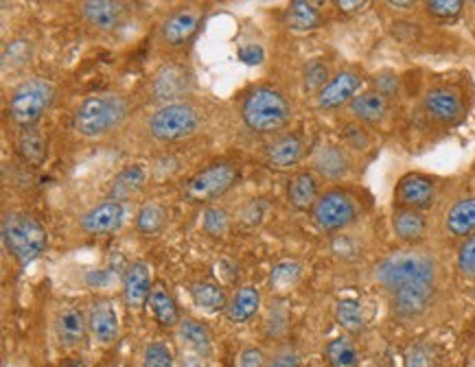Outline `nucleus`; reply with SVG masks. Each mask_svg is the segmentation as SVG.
Returning a JSON list of instances; mask_svg holds the SVG:
<instances>
[{"mask_svg": "<svg viewBox=\"0 0 475 367\" xmlns=\"http://www.w3.org/2000/svg\"><path fill=\"white\" fill-rule=\"evenodd\" d=\"M436 260L423 249H399L381 259L375 278L388 293L405 287L436 285Z\"/></svg>", "mask_w": 475, "mask_h": 367, "instance_id": "obj_1", "label": "nucleus"}, {"mask_svg": "<svg viewBox=\"0 0 475 367\" xmlns=\"http://www.w3.org/2000/svg\"><path fill=\"white\" fill-rule=\"evenodd\" d=\"M129 114L128 99L117 92H101L83 99L77 105L72 127L83 138H103L109 131L121 127Z\"/></svg>", "mask_w": 475, "mask_h": 367, "instance_id": "obj_2", "label": "nucleus"}, {"mask_svg": "<svg viewBox=\"0 0 475 367\" xmlns=\"http://www.w3.org/2000/svg\"><path fill=\"white\" fill-rule=\"evenodd\" d=\"M3 243L20 267H27L44 254L49 236L31 214L7 212L3 217Z\"/></svg>", "mask_w": 475, "mask_h": 367, "instance_id": "obj_3", "label": "nucleus"}, {"mask_svg": "<svg viewBox=\"0 0 475 367\" xmlns=\"http://www.w3.org/2000/svg\"><path fill=\"white\" fill-rule=\"evenodd\" d=\"M242 118L257 134H274L290 123L291 105L274 88H254L252 92L245 94Z\"/></svg>", "mask_w": 475, "mask_h": 367, "instance_id": "obj_4", "label": "nucleus"}, {"mask_svg": "<svg viewBox=\"0 0 475 367\" xmlns=\"http://www.w3.org/2000/svg\"><path fill=\"white\" fill-rule=\"evenodd\" d=\"M55 83L44 77H29L20 81L9 97L7 112L15 125L29 129L55 101Z\"/></svg>", "mask_w": 475, "mask_h": 367, "instance_id": "obj_5", "label": "nucleus"}, {"mask_svg": "<svg viewBox=\"0 0 475 367\" xmlns=\"http://www.w3.org/2000/svg\"><path fill=\"white\" fill-rule=\"evenodd\" d=\"M200 127V112L193 103H165L147 120L151 138L158 143H177L193 136Z\"/></svg>", "mask_w": 475, "mask_h": 367, "instance_id": "obj_6", "label": "nucleus"}, {"mask_svg": "<svg viewBox=\"0 0 475 367\" xmlns=\"http://www.w3.org/2000/svg\"><path fill=\"white\" fill-rule=\"evenodd\" d=\"M237 166L228 165V162H217V165H211L200 173H195V175L186 182L185 197L189 199L191 203L213 202V199L226 195L234 184H237Z\"/></svg>", "mask_w": 475, "mask_h": 367, "instance_id": "obj_7", "label": "nucleus"}, {"mask_svg": "<svg viewBox=\"0 0 475 367\" xmlns=\"http://www.w3.org/2000/svg\"><path fill=\"white\" fill-rule=\"evenodd\" d=\"M357 217L353 197L344 191H327L320 195L318 203L313 206V221L325 232H337L351 225Z\"/></svg>", "mask_w": 475, "mask_h": 367, "instance_id": "obj_8", "label": "nucleus"}, {"mask_svg": "<svg viewBox=\"0 0 475 367\" xmlns=\"http://www.w3.org/2000/svg\"><path fill=\"white\" fill-rule=\"evenodd\" d=\"M193 86L191 72L186 66L165 64L156 71L151 79V92L156 99L166 103H180L182 97H186Z\"/></svg>", "mask_w": 475, "mask_h": 367, "instance_id": "obj_9", "label": "nucleus"}, {"mask_svg": "<svg viewBox=\"0 0 475 367\" xmlns=\"http://www.w3.org/2000/svg\"><path fill=\"white\" fill-rule=\"evenodd\" d=\"M394 199L399 203V208H410L423 212V210L434 206L436 184L430 177L419 175V173H410V175L401 177V182L396 184Z\"/></svg>", "mask_w": 475, "mask_h": 367, "instance_id": "obj_10", "label": "nucleus"}, {"mask_svg": "<svg viewBox=\"0 0 475 367\" xmlns=\"http://www.w3.org/2000/svg\"><path fill=\"white\" fill-rule=\"evenodd\" d=\"M202 20V9L195 5H186V7L176 9L174 14L166 15L163 26H160V35L169 46H182L197 33Z\"/></svg>", "mask_w": 475, "mask_h": 367, "instance_id": "obj_11", "label": "nucleus"}, {"mask_svg": "<svg viewBox=\"0 0 475 367\" xmlns=\"http://www.w3.org/2000/svg\"><path fill=\"white\" fill-rule=\"evenodd\" d=\"M423 108H425L427 117L442 125L458 123L464 114L461 94L447 86L430 88L423 97Z\"/></svg>", "mask_w": 475, "mask_h": 367, "instance_id": "obj_12", "label": "nucleus"}, {"mask_svg": "<svg viewBox=\"0 0 475 367\" xmlns=\"http://www.w3.org/2000/svg\"><path fill=\"white\" fill-rule=\"evenodd\" d=\"M359 86H362V77L355 71H339L337 75L331 77V81L316 94V103L320 109H336L342 108L344 103H351L357 97Z\"/></svg>", "mask_w": 475, "mask_h": 367, "instance_id": "obj_13", "label": "nucleus"}, {"mask_svg": "<svg viewBox=\"0 0 475 367\" xmlns=\"http://www.w3.org/2000/svg\"><path fill=\"white\" fill-rule=\"evenodd\" d=\"M151 288H154V285H151V269L147 262H143V260L132 262L123 276L125 306L132 308V311L143 308L145 304L149 302Z\"/></svg>", "mask_w": 475, "mask_h": 367, "instance_id": "obj_14", "label": "nucleus"}, {"mask_svg": "<svg viewBox=\"0 0 475 367\" xmlns=\"http://www.w3.org/2000/svg\"><path fill=\"white\" fill-rule=\"evenodd\" d=\"M123 217V203L117 202V199H106V202L97 203L95 208L88 210L80 219V225L86 234H109L121 228Z\"/></svg>", "mask_w": 475, "mask_h": 367, "instance_id": "obj_15", "label": "nucleus"}, {"mask_svg": "<svg viewBox=\"0 0 475 367\" xmlns=\"http://www.w3.org/2000/svg\"><path fill=\"white\" fill-rule=\"evenodd\" d=\"M434 300V285H419V287H405L399 291L390 293V304L396 317L401 319H414L419 317L432 306Z\"/></svg>", "mask_w": 475, "mask_h": 367, "instance_id": "obj_16", "label": "nucleus"}, {"mask_svg": "<svg viewBox=\"0 0 475 367\" xmlns=\"http://www.w3.org/2000/svg\"><path fill=\"white\" fill-rule=\"evenodd\" d=\"M81 15L88 24L99 31H117L125 20V5L114 0H88L81 3Z\"/></svg>", "mask_w": 475, "mask_h": 367, "instance_id": "obj_17", "label": "nucleus"}, {"mask_svg": "<svg viewBox=\"0 0 475 367\" xmlns=\"http://www.w3.org/2000/svg\"><path fill=\"white\" fill-rule=\"evenodd\" d=\"M88 330L99 343L109 345L119 337V315L109 300H97L88 313Z\"/></svg>", "mask_w": 475, "mask_h": 367, "instance_id": "obj_18", "label": "nucleus"}, {"mask_svg": "<svg viewBox=\"0 0 475 367\" xmlns=\"http://www.w3.org/2000/svg\"><path fill=\"white\" fill-rule=\"evenodd\" d=\"M88 330V317L81 308L64 306L55 317V334L64 348H75L80 345Z\"/></svg>", "mask_w": 475, "mask_h": 367, "instance_id": "obj_19", "label": "nucleus"}, {"mask_svg": "<svg viewBox=\"0 0 475 367\" xmlns=\"http://www.w3.org/2000/svg\"><path fill=\"white\" fill-rule=\"evenodd\" d=\"M302 140L296 134H285L280 138H276L274 143L268 146V165L271 169H291L300 162L302 157Z\"/></svg>", "mask_w": 475, "mask_h": 367, "instance_id": "obj_20", "label": "nucleus"}, {"mask_svg": "<svg viewBox=\"0 0 475 367\" xmlns=\"http://www.w3.org/2000/svg\"><path fill=\"white\" fill-rule=\"evenodd\" d=\"M445 228L451 236H469L475 234V197H462L447 210Z\"/></svg>", "mask_w": 475, "mask_h": 367, "instance_id": "obj_21", "label": "nucleus"}, {"mask_svg": "<svg viewBox=\"0 0 475 367\" xmlns=\"http://www.w3.org/2000/svg\"><path fill=\"white\" fill-rule=\"evenodd\" d=\"M348 108H351V114L357 120L375 125V123H381V120L388 117L390 105H388V99L381 97L379 92L368 90V92L357 94V97L348 103Z\"/></svg>", "mask_w": 475, "mask_h": 367, "instance_id": "obj_22", "label": "nucleus"}, {"mask_svg": "<svg viewBox=\"0 0 475 367\" xmlns=\"http://www.w3.org/2000/svg\"><path fill=\"white\" fill-rule=\"evenodd\" d=\"M313 166L327 180H339V177H344L348 173L351 160H348L347 151L342 146L325 145L318 149L316 157H313Z\"/></svg>", "mask_w": 475, "mask_h": 367, "instance_id": "obj_23", "label": "nucleus"}, {"mask_svg": "<svg viewBox=\"0 0 475 367\" xmlns=\"http://www.w3.org/2000/svg\"><path fill=\"white\" fill-rule=\"evenodd\" d=\"M393 230L404 243H419L427 232V219L419 210L399 208L393 214Z\"/></svg>", "mask_w": 475, "mask_h": 367, "instance_id": "obj_24", "label": "nucleus"}, {"mask_svg": "<svg viewBox=\"0 0 475 367\" xmlns=\"http://www.w3.org/2000/svg\"><path fill=\"white\" fill-rule=\"evenodd\" d=\"M147 306L160 326L171 328L176 326V324H180V313H177L176 300L171 297V293L166 291L163 282H158V285H154V288H151Z\"/></svg>", "mask_w": 475, "mask_h": 367, "instance_id": "obj_25", "label": "nucleus"}, {"mask_svg": "<svg viewBox=\"0 0 475 367\" xmlns=\"http://www.w3.org/2000/svg\"><path fill=\"white\" fill-rule=\"evenodd\" d=\"M261 306V293L254 287H242L233 296V300L226 306V317L233 324H243L257 315Z\"/></svg>", "mask_w": 475, "mask_h": 367, "instance_id": "obj_26", "label": "nucleus"}, {"mask_svg": "<svg viewBox=\"0 0 475 367\" xmlns=\"http://www.w3.org/2000/svg\"><path fill=\"white\" fill-rule=\"evenodd\" d=\"M290 203L296 210H309L318 203V180L313 173H299L290 184Z\"/></svg>", "mask_w": 475, "mask_h": 367, "instance_id": "obj_27", "label": "nucleus"}, {"mask_svg": "<svg viewBox=\"0 0 475 367\" xmlns=\"http://www.w3.org/2000/svg\"><path fill=\"white\" fill-rule=\"evenodd\" d=\"M191 300L195 306H200L202 311L208 313H217L228 306V297L223 287L208 280H200L195 285H191Z\"/></svg>", "mask_w": 475, "mask_h": 367, "instance_id": "obj_28", "label": "nucleus"}, {"mask_svg": "<svg viewBox=\"0 0 475 367\" xmlns=\"http://www.w3.org/2000/svg\"><path fill=\"white\" fill-rule=\"evenodd\" d=\"M320 9L307 0H294L285 12V24L291 31H311L320 24Z\"/></svg>", "mask_w": 475, "mask_h": 367, "instance_id": "obj_29", "label": "nucleus"}, {"mask_svg": "<svg viewBox=\"0 0 475 367\" xmlns=\"http://www.w3.org/2000/svg\"><path fill=\"white\" fill-rule=\"evenodd\" d=\"M177 326H180V337L185 339V343L189 345V348H193L197 354H202V356H211L213 337L202 322H197V319H193V317H185V319H180Z\"/></svg>", "mask_w": 475, "mask_h": 367, "instance_id": "obj_30", "label": "nucleus"}, {"mask_svg": "<svg viewBox=\"0 0 475 367\" xmlns=\"http://www.w3.org/2000/svg\"><path fill=\"white\" fill-rule=\"evenodd\" d=\"M143 184H145L143 166H138V165L125 166V169L119 173L117 177H114L112 188H109V199H117V202H121V199L134 195L136 191H140Z\"/></svg>", "mask_w": 475, "mask_h": 367, "instance_id": "obj_31", "label": "nucleus"}, {"mask_svg": "<svg viewBox=\"0 0 475 367\" xmlns=\"http://www.w3.org/2000/svg\"><path fill=\"white\" fill-rule=\"evenodd\" d=\"M31 57H33V42L29 38L9 40L3 49V71H20L29 64Z\"/></svg>", "mask_w": 475, "mask_h": 367, "instance_id": "obj_32", "label": "nucleus"}, {"mask_svg": "<svg viewBox=\"0 0 475 367\" xmlns=\"http://www.w3.org/2000/svg\"><path fill=\"white\" fill-rule=\"evenodd\" d=\"M18 154L31 166H40L46 157V140L38 129L29 127L20 134Z\"/></svg>", "mask_w": 475, "mask_h": 367, "instance_id": "obj_33", "label": "nucleus"}, {"mask_svg": "<svg viewBox=\"0 0 475 367\" xmlns=\"http://www.w3.org/2000/svg\"><path fill=\"white\" fill-rule=\"evenodd\" d=\"M325 356L331 367H359L357 350H355L351 341L344 337L328 341L325 348Z\"/></svg>", "mask_w": 475, "mask_h": 367, "instance_id": "obj_34", "label": "nucleus"}, {"mask_svg": "<svg viewBox=\"0 0 475 367\" xmlns=\"http://www.w3.org/2000/svg\"><path fill=\"white\" fill-rule=\"evenodd\" d=\"M166 223V212L160 203L149 202L136 214V230L143 234H158Z\"/></svg>", "mask_w": 475, "mask_h": 367, "instance_id": "obj_35", "label": "nucleus"}, {"mask_svg": "<svg viewBox=\"0 0 475 367\" xmlns=\"http://www.w3.org/2000/svg\"><path fill=\"white\" fill-rule=\"evenodd\" d=\"M336 319L348 333H362L364 330V311L357 300H339L336 306Z\"/></svg>", "mask_w": 475, "mask_h": 367, "instance_id": "obj_36", "label": "nucleus"}, {"mask_svg": "<svg viewBox=\"0 0 475 367\" xmlns=\"http://www.w3.org/2000/svg\"><path fill=\"white\" fill-rule=\"evenodd\" d=\"M300 280V265L294 260H283L271 269V288L274 291H290Z\"/></svg>", "mask_w": 475, "mask_h": 367, "instance_id": "obj_37", "label": "nucleus"}, {"mask_svg": "<svg viewBox=\"0 0 475 367\" xmlns=\"http://www.w3.org/2000/svg\"><path fill=\"white\" fill-rule=\"evenodd\" d=\"M328 81H331V75H328V66L325 61L313 60L305 66V71H302V86H305L307 92L318 94Z\"/></svg>", "mask_w": 475, "mask_h": 367, "instance_id": "obj_38", "label": "nucleus"}, {"mask_svg": "<svg viewBox=\"0 0 475 367\" xmlns=\"http://www.w3.org/2000/svg\"><path fill=\"white\" fill-rule=\"evenodd\" d=\"M202 228L208 236H215V239H219V236L226 234L228 228H231V217H228L226 210L211 206L204 210Z\"/></svg>", "mask_w": 475, "mask_h": 367, "instance_id": "obj_39", "label": "nucleus"}, {"mask_svg": "<svg viewBox=\"0 0 475 367\" xmlns=\"http://www.w3.org/2000/svg\"><path fill=\"white\" fill-rule=\"evenodd\" d=\"M143 367H174V353L163 341H151L143 353Z\"/></svg>", "mask_w": 475, "mask_h": 367, "instance_id": "obj_40", "label": "nucleus"}, {"mask_svg": "<svg viewBox=\"0 0 475 367\" xmlns=\"http://www.w3.org/2000/svg\"><path fill=\"white\" fill-rule=\"evenodd\" d=\"M458 269L462 271V276L475 278V234L464 239L458 249Z\"/></svg>", "mask_w": 475, "mask_h": 367, "instance_id": "obj_41", "label": "nucleus"}, {"mask_svg": "<svg viewBox=\"0 0 475 367\" xmlns=\"http://www.w3.org/2000/svg\"><path fill=\"white\" fill-rule=\"evenodd\" d=\"M427 12L432 15H436V18H456V15H461L464 3L462 0H430V3L425 5Z\"/></svg>", "mask_w": 475, "mask_h": 367, "instance_id": "obj_42", "label": "nucleus"}, {"mask_svg": "<svg viewBox=\"0 0 475 367\" xmlns=\"http://www.w3.org/2000/svg\"><path fill=\"white\" fill-rule=\"evenodd\" d=\"M375 92H379L381 97L385 99H393L396 92H399V79H396L394 72H379L377 77H375Z\"/></svg>", "mask_w": 475, "mask_h": 367, "instance_id": "obj_43", "label": "nucleus"}, {"mask_svg": "<svg viewBox=\"0 0 475 367\" xmlns=\"http://www.w3.org/2000/svg\"><path fill=\"white\" fill-rule=\"evenodd\" d=\"M405 367H432V354L425 345H412L405 354Z\"/></svg>", "mask_w": 475, "mask_h": 367, "instance_id": "obj_44", "label": "nucleus"}, {"mask_svg": "<svg viewBox=\"0 0 475 367\" xmlns=\"http://www.w3.org/2000/svg\"><path fill=\"white\" fill-rule=\"evenodd\" d=\"M237 367H265V354L259 348H245L237 359Z\"/></svg>", "mask_w": 475, "mask_h": 367, "instance_id": "obj_45", "label": "nucleus"}, {"mask_svg": "<svg viewBox=\"0 0 475 367\" xmlns=\"http://www.w3.org/2000/svg\"><path fill=\"white\" fill-rule=\"evenodd\" d=\"M237 55H239V60L243 61V64L259 66L261 61H263L265 52H263V49H261L259 44H245V46H242V49L237 51Z\"/></svg>", "mask_w": 475, "mask_h": 367, "instance_id": "obj_46", "label": "nucleus"}, {"mask_svg": "<svg viewBox=\"0 0 475 367\" xmlns=\"http://www.w3.org/2000/svg\"><path fill=\"white\" fill-rule=\"evenodd\" d=\"M299 363H300L299 353L291 348H283L280 353H276V356L270 361L268 367H299Z\"/></svg>", "mask_w": 475, "mask_h": 367, "instance_id": "obj_47", "label": "nucleus"}, {"mask_svg": "<svg viewBox=\"0 0 475 367\" xmlns=\"http://www.w3.org/2000/svg\"><path fill=\"white\" fill-rule=\"evenodd\" d=\"M336 7L344 14H353L357 12V9L366 7V3H364V0H355V3H344V0H339V3H336Z\"/></svg>", "mask_w": 475, "mask_h": 367, "instance_id": "obj_48", "label": "nucleus"}, {"mask_svg": "<svg viewBox=\"0 0 475 367\" xmlns=\"http://www.w3.org/2000/svg\"><path fill=\"white\" fill-rule=\"evenodd\" d=\"M177 367H202V363L197 359H193V356H186V359L180 361V365Z\"/></svg>", "mask_w": 475, "mask_h": 367, "instance_id": "obj_49", "label": "nucleus"}, {"mask_svg": "<svg viewBox=\"0 0 475 367\" xmlns=\"http://www.w3.org/2000/svg\"><path fill=\"white\" fill-rule=\"evenodd\" d=\"M388 7H394V9H412V7H414V3H401V0H390Z\"/></svg>", "mask_w": 475, "mask_h": 367, "instance_id": "obj_50", "label": "nucleus"}, {"mask_svg": "<svg viewBox=\"0 0 475 367\" xmlns=\"http://www.w3.org/2000/svg\"><path fill=\"white\" fill-rule=\"evenodd\" d=\"M62 367H86V365H83L81 361H68V363L62 365Z\"/></svg>", "mask_w": 475, "mask_h": 367, "instance_id": "obj_51", "label": "nucleus"}, {"mask_svg": "<svg viewBox=\"0 0 475 367\" xmlns=\"http://www.w3.org/2000/svg\"><path fill=\"white\" fill-rule=\"evenodd\" d=\"M473 7H475V3H473Z\"/></svg>", "mask_w": 475, "mask_h": 367, "instance_id": "obj_52", "label": "nucleus"}]
</instances>
